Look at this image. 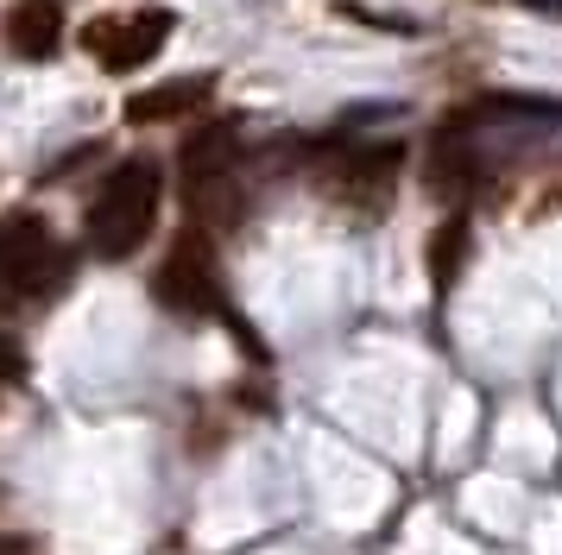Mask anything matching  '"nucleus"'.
Returning a JSON list of instances; mask_svg holds the SVG:
<instances>
[{"label":"nucleus","mask_w":562,"mask_h":555,"mask_svg":"<svg viewBox=\"0 0 562 555\" xmlns=\"http://www.w3.org/2000/svg\"><path fill=\"white\" fill-rule=\"evenodd\" d=\"M158 196H165V177H158L153 158H127L121 171H108L102 196L89 202V252L95 259H133L158 222Z\"/></svg>","instance_id":"f257e3e1"},{"label":"nucleus","mask_w":562,"mask_h":555,"mask_svg":"<svg viewBox=\"0 0 562 555\" xmlns=\"http://www.w3.org/2000/svg\"><path fill=\"white\" fill-rule=\"evenodd\" d=\"M70 278V252L52 240L38 215H0V284L13 297H52Z\"/></svg>","instance_id":"f03ea898"},{"label":"nucleus","mask_w":562,"mask_h":555,"mask_svg":"<svg viewBox=\"0 0 562 555\" xmlns=\"http://www.w3.org/2000/svg\"><path fill=\"white\" fill-rule=\"evenodd\" d=\"M153 297L178 316H228V297H222V265L209 252L203 234H183L178 247L165 252V265L153 272Z\"/></svg>","instance_id":"7ed1b4c3"},{"label":"nucleus","mask_w":562,"mask_h":555,"mask_svg":"<svg viewBox=\"0 0 562 555\" xmlns=\"http://www.w3.org/2000/svg\"><path fill=\"white\" fill-rule=\"evenodd\" d=\"M171 38V13L146 7V13H102V20L82 25V50L102 64V70H139L153 64Z\"/></svg>","instance_id":"20e7f679"},{"label":"nucleus","mask_w":562,"mask_h":555,"mask_svg":"<svg viewBox=\"0 0 562 555\" xmlns=\"http://www.w3.org/2000/svg\"><path fill=\"white\" fill-rule=\"evenodd\" d=\"M234 151H240V121H203L190 139H183L178 165H183V190H190V202L228 183Z\"/></svg>","instance_id":"39448f33"},{"label":"nucleus","mask_w":562,"mask_h":555,"mask_svg":"<svg viewBox=\"0 0 562 555\" xmlns=\"http://www.w3.org/2000/svg\"><path fill=\"white\" fill-rule=\"evenodd\" d=\"M215 95V76H178V82H158L127 95V121L133 126H158V121H190L203 101Z\"/></svg>","instance_id":"423d86ee"},{"label":"nucleus","mask_w":562,"mask_h":555,"mask_svg":"<svg viewBox=\"0 0 562 555\" xmlns=\"http://www.w3.org/2000/svg\"><path fill=\"white\" fill-rule=\"evenodd\" d=\"M57 38H64V0H13V13H7V45L20 50V57H52Z\"/></svg>","instance_id":"0eeeda50"},{"label":"nucleus","mask_w":562,"mask_h":555,"mask_svg":"<svg viewBox=\"0 0 562 555\" xmlns=\"http://www.w3.org/2000/svg\"><path fill=\"white\" fill-rule=\"evenodd\" d=\"M468 240H474V227H468V215H449V222H436V234H430V284L436 291H449L456 284V272L468 265Z\"/></svg>","instance_id":"6e6552de"},{"label":"nucleus","mask_w":562,"mask_h":555,"mask_svg":"<svg viewBox=\"0 0 562 555\" xmlns=\"http://www.w3.org/2000/svg\"><path fill=\"white\" fill-rule=\"evenodd\" d=\"M398 165H405V151L398 146H380V151H360V158H348V165H341V190H348V196H367V202H380L385 190H392V171H398Z\"/></svg>","instance_id":"1a4fd4ad"},{"label":"nucleus","mask_w":562,"mask_h":555,"mask_svg":"<svg viewBox=\"0 0 562 555\" xmlns=\"http://www.w3.org/2000/svg\"><path fill=\"white\" fill-rule=\"evenodd\" d=\"M474 183H481V158L468 146H449V139H442L436 158H430V190L436 196H468Z\"/></svg>","instance_id":"9d476101"},{"label":"nucleus","mask_w":562,"mask_h":555,"mask_svg":"<svg viewBox=\"0 0 562 555\" xmlns=\"http://www.w3.org/2000/svg\"><path fill=\"white\" fill-rule=\"evenodd\" d=\"M0 378H26V353L13 335H0Z\"/></svg>","instance_id":"9b49d317"}]
</instances>
